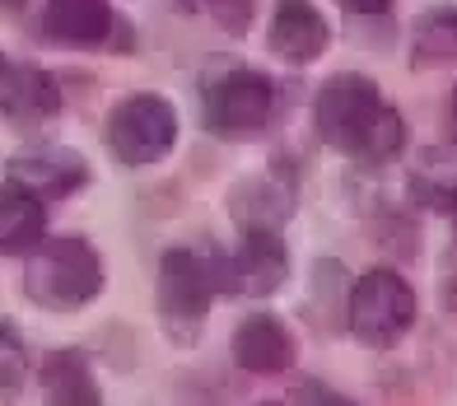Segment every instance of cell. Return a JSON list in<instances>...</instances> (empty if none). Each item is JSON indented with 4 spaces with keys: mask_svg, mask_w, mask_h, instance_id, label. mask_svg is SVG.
<instances>
[{
    "mask_svg": "<svg viewBox=\"0 0 457 406\" xmlns=\"http://www.w3.org/2000/svg\"><path fill=\"white\" fill-rule=\"evenodd\" d=\"M19 5H29V0H0V10H19Z\"/></svg>",
    "mask_w": 457,
    "mask_h": 406,
    "instance_id": "cell-24",
    "label": "cell"
},
{
    "mask_svg": "<svg viewBox=\"0 0 457 406\" xmlns=\"http://www.w3.org/2000/svg\"><path fill=\"white\" fill-rule=\"evenodd\" d=\"M383 112L387 104H383L378 85L360 70L331 75L313 98V127L322 136V145H331L337 154H350V159H364Z\"/></svg>",
    "mask_w": 457,
    "mask_h": 406,
    "instance_id": "cell-4",
    "label": "cell"
},
{
    "mask_svg": "<svg viewBox=\"0 0 457 406\" xmlns=\"http://www.w3.org/2000/svg\"><path fill=\"white\" fill-rule=\"evenodd\" d=\"M448 117L457 121V85H453V94H448Z\"/></svg>",
    "mask_w": 457,
    "mask_h": 406,
    "instance_id": "cell-23",
    "label": "cell"
},
{
    "mask_svg": "<svg viewBox=\"0 0 457 406\" xmlns=\"http://www.w3.org/2000/svg\"><path fill=\"white\" fill-rule=\"evenodd\" d=\"M228 355H234V364L243 374H253V378H280V374L295 369L299 341L276 313L257 309V313H247L234 327V336H228Z\"/></svg>",
    "mask_w": 457,
    "mask_h": 406,
    "instance_id": "cell-8",
    "label": "cell"
},
{
    "mask_svg": "<svg viewBox=\"0 0 457 406\" xmlns=\"http://www.w3.org/2000/svg\"><path fill=\"white\" fill-rule=\"evenodd\" d=\"M108 286V271H103V257L89 238L79 234H56L43 238L29 253L24 267V294L29 303H37L43 313H75L94 303Z\"/></svg>",
    "mask_w": 457,
    "mask_h": 406,
    "instance_id": "cell-1",
    "label": "cell"
},
{
    "mask_svg": "<svg viewBox=\"0 0 457 406\" xmlns=\"http://www.w3.org/2000/svg\"><path fill=\"white\" fill-rule=\"evenodd\" d=\"M257 406H280V402H257Z\"/></svg>",
    "mask_w": 457,
    "mask_h": 406,
    "instance_id": "cell-26",
    "label": "cell"
},
{
    "mask_svg": "<svg viewBox=\"0 0 457 406\" xmlns=\"http://www.w3.org/2000/svg\"><path fill=\"white\" fill-rule=\"evenodd\" d=\"M220 294V276H215V253H196V248H169L159 257V280H154V303H159V322L169 341L192 346L201 336L211 303Z\"/></svg>",
    "mask_w": 457,
    "mask_h": 406,
    "instance_id": "cell-2",
    "label": "cell"
},
{
    "mask_svg": "<svg viewBox=\"0 0 457 406\" xmlns=\"http://www.w3.org/2000/svg\"><path fill=\"white\" fill-rule=\"evenodd\" d=\"M47 238V206L29 182L5 178L0 182V253L19 257L33 253L37 243Z\"/></svg>",
    "mask_w": 457,
    "mask_h": 406,
    "instance_id": "cell-13",
    "label": "cell"
},
{
    "mask_svg": "<svg viewBox=\"0 0 457 406\" xmlns=\"http://www.w3.org/2000/svg\"><path fill=\"white\" fill-rule=\"evenodd\" d=\"M439 294H444V309L457 313V243H453V253L444 257V286H439Z\"/></svg>",
    "mask_w": 457,
    "mask_h": 406,
    "instance_id": "cell-21",
    "label": "cell"
},
{
    "mask_svg": "<svg viewBox=\"0 0 457 406\" xmlns=\"http://www.w3.org/2000/svg\"><path fill=\"white\" fill-rule=\"evenodd\" d=\"M220 294L266 299L289 280V243L276 225H243L234 253H215Z\"/></svg>",
    "mask_w": 457,
    "mask_h": 406,
    "instance_id": "cell-7",
    "label": "cell"
},
{
    "mask_svg": "<svg viewBox=\"0 0 457 406\" xmlns=\"http://www.w3.org/2000/svg\"><path fill=\"white\" fill-rule=\"evenodd\" d=\"M215 14V24L228 33V37H243L253 29V14H257V0H205Z\"/></svg>",
    "mask_w": 457,
    "mask_h": 406,
    "instance_id": "cell-19",
    "label": "cell"
},
{
    "mask_svg": "<svg viewBox=\"0 0 457 406\" xmlns=\"http://www.w3.org/2000/svg\"><path fill=\"white\" fill-rule=\"evenodd\" d=\"M303 402L308 406H360L355 397H345L337 388H318V383H308V388H303Z\"/></svg>",
    "mask_w": 457,
    "mask_h": 406,
    "instance_id": "cell-20",
    "label": "cell"
},
{
    "mask_svg": "<svg viewBox=\"0 0 457 406\" xmlns=\"http://www.w3.org/2000/svg\"><path fill=\"white\" fill-rule=\"evenodd\" d=\"M205 131L220 140H253L276 117V79L253 66H228L201 85Z\"/></svg>",
    "mask_w": 457,
    "mask_h": 406,
    "instance_id": "cell-5",
    "label": "cell"
},
{
    "mask_svg": "<svg viewBox=\"0 0 457 406\" xmlns=\"http://www.w3.org/2000/svg\"><path fill=\"white\" fill-rule=\"evenodd\" d=\"M420 299L415 286L397 267H369L364 276L350 280V303H345V332L369 351H387L415 327Z\"/></svg>",
    "mask_w": 457,
    "mask_h": 406,
    "instance_id": "cell-3",
    "label": "cell"
},
{
    "mask_svg": "<svg viewBox=\"0 0 457 406\" xmlns=\"http://www.w3.org/2000/svg\"><path fill=\"white\" fill-rule=\"evenodd\" d=\"M43 33L66 47H108L121 29L108 0H47Z\"/></svg>",
    "mask_w": 457,
    "mask_h": 406,
    "instance_id": "cell-12",
    "label": "cell"
},
{
    "mask_svg": "<svg viewBox=\"0 0 457 406\" xmlns=\"http://www.w3.org/2000/svg\"><path fill=\"white\" fill-rule=\"evenodd\" d=\"M61 104H66V94L43 66H10V75L0 79V117L10 127H43L61 112Z\"/></svg>",
    "mask_w": 457,
    "mask_h": 406,
    "instance_id": "cell-10",
    "label": "cell"
},
{
    "mask_svg": "<svg viewBox=\"0 0 457 406\" xmlns=\"http://www.w3.org/2000/svg\"><path fill=\"white\" fill-rule=\"evenodd\" d=\"M10 178L29 182L37 196H75L89 187V164L71 145H29L10 159Z\"/></svg>",
    "mask_w": 457,
    "mask_h": 406,
    "instance_id": "cell-11",
    "label": "cell"
},
{
    "mask_svg": "<svg viewBox=\"0 0 457 406\" xmlns=\"http://www.w3.org/2000/svg\"><path fill=\"white\" fill-rule=\"evenodd\" d=\"M266 43H271V52L280 61H289V66H313V61L331 47V24L313 0H276Z\"/></svg>",
    "mask_w": 457,
    "mask_h": 406,
    "instance_id": "cell-9",
    "label": "cell"
},
{
    "mask_svg": "<svg viewBox=\"0 0 457 406\" xmlns=\"http://www.w3.org/2000/svg\"><path fill=\"white\" fill-rule=\"evenodd\" d=\"M5 75H10V61H5V56H0V79H5Z\"/></svg>",
    "mask_w": 457,
    "mask_h": 406,
    "instance_id": "cell-25",
    "label": "cell"
},
{
    "mask_svg": "<svg viewBox=\"0 0 457 406\" xmlns=\"http://www.w3.org/2000/svg\"><path fill=\"white\" fill-rule=\"evenodd\" d=\"M341 10H350V14H364V19H373V14H387L397 0H337Z\"/></svg>",
    "mask_w": 457,
    "mask_h": 406,
    "instance_id": "cell-22",
    "label": "cell"
},
{
    "mask_svg": "<svg viewBox=\"0 0 457 406\" xmlns=\"http://www.w3.org/2000/svg\"><path fill=\"white\" fill-rule=\"evenodd\" d=\"M37 383H43V406H103V388L85 351H52L37 369Z\"/></svg>",
    "mask_w": 457,
    "mask_h": 406,
    "instance_id": "cell-14",
    "label": "cell"
},
{
    "mask_svg": "<svg viewBox=\"0 0 457 406\" xmlns=\"http://www.w3.org/2000/svg\"><path fill=\"white\" fill-rule=\"evenodd\" d=\"M402 150H406V121L387 104V112L378 117V127H373V140H369L360 164H392V159H402Z\"/></svg>",
    "mask_w": 457,
    "mask_h": 406,
    "instance_id": "cell-18",
    "label": "cell"
},
{
    "mask_svg": "<svg viewBox=\"0 0 457 406\" xmlns=\"http://www.w3.org/2000/svg\"><path fill=\"white\" fill-rule=\"evenodd\" d=\"M411 66L434 70V66H457V5H439L415 19L411 29Z\"/></svg>",
    "mask_w": 457,
    "mask_h": 406,
    "instance_id": "cell-15",
    "label": "cell"
},
{
    "mask_svg": "<svg viewBox=\"0 0 457 406\" xmlns=\"http://www.w3.org/2000/svg\"><path fill=\"white\" fill-rule=\"evenodd\" d=\"M234 215L243 225H285L295 215V192L280 187L271 178H257V182H243L238 196H234Z\"/></svg>",
    "mask_w": 457,
    "mask_h": 406,
    "instance_id": "cell-16",
    "label": "cell"
},
{
    "mask_svg": "<svg viewBox=\"0 0 457 406\" xmlns=\"http://www.w3.org/2000/svg\"><path fill=\"white\" fill-rule=\"evenodd\" d=\"M29 388V355L10 322H0V406H14Z\"/></svg>",
    "mask_w": 457,
    "mask_h": 406,
    "instance_id": "cell-17",
    "label": "cell"
},
{
    "mask_svg": "<svg viewBox=\"0 0 457 406\" xmlns=\"http://www.w3.org/2000/svg\"><path fill=\"white\" fill-rule=\"evenodd\" d=\"M103 140L117 164L127 169H150L159 159H169L178 145V108L163 94H127L121 104L108 112Z\"/></svg>",
    "mask_w": 457,
    "mask_h": 406,
    "instance_id": "cell-6",
    "label": "cell"
}]
</instances>
